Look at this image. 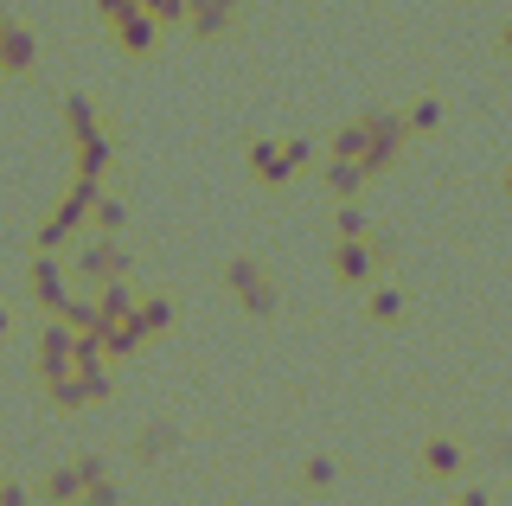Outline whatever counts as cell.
I'll return each instance as SVG.
<instances>
[{
    "label": "cell",
    "instance_id": "10",
    "mask_svg": "<svg viewBox=\"0 0 512 506\" xmlns=\"http://www.w3.org/2000/svg\"><path fill=\"white\" fill-rule=\"evenodd\" d=\"M160 33H167V26H160V20H154V13H148V7H135V13H122V20H116V26H109V39H116V45H122V52H128V58H148V52H154V45H160Z\"/></svg>",
    "mask_w": 512,
    "mask_h": 506
},
{
    "label": "cell",
    "instance_id": "7",
    "mask_svg": "<svg viewBox=\"0 0 512 506\" xmlns=\"http://www.w3.org/2000/svg\"><path fill=\"white\" fill-rule=\"evenodd\" d=\"M244 7H250V0H192V7H186V33L212 45V39H224L237 26V13H244Z\"/></svg>",
    "mask_w": 512,
    "mask_h": 506
},
{
    "label": "cell",
    "instance_id": "22",
    "mask_svg": "<svg viewBox=\"0 0 512 506\" xmlns=\"http://www.w3.org/2000/svg\"><path fill=\"white\" fill-rule=\"evenodd\" d=\"M404 122H410V135H423V129H442V103H436V97H416Z\"/></svg>",
    "mask_w": 512,
    "mask_h": 506
},
{
    "label": "cell",
    "instance_id": "20",
    "mask_svg": "<svg viewBox=\"0 0 512 506\" xmlns=\"http://www.w3.org/2000/svg\"><path fill=\"white\" fill-rule=\"evenodd\" d=\"M90 225L103 231V237H116V231L128 225V205H122V199H109V193H96V205H90Z\"/></svg>",
    "mask_w": 512,
    "mask_h": 506
},
{
    "label": "cell",
    "instance_id": "16",
    "mask_svg": "<svg viewBox=\"0 0 512 506\" xmlns=\"http://www.w3.org/2000/svg\"><path fill=\"white\" fill-rule=\"evenodd\" d=\"M96 129H103L96 103H90V97H64V135H71V141H84V135H96Z\"/></svg>",
    "mask_w": 512,
    "mask_h": 506
},
{
    "label": "cell",
    "instance_id": "26",
    "mask_svg": "<svg viewBox=\"0 0 512 506\" xmlns=\"http://www.w3.org/2000/svg\"><path fill=\"white\" fill-rule=\"evenodd\" d=\"M0 340H7V308H0Z\"/></svg>",
    "mask_w": 512,
    "mask_h": 506
},
{
    "label": "cell",
    "instance_id": "21",
    "mask_svg": "<svg viewBox=\"0 0 512 506\" xmlns=\"http://www.w3.org/2000/svg\"><path fill=\"white\" fill-rule=\"evenodd\" d=\"M333 237H372V218H365L359 199H340V212H333Z\"/></svg>",
    "mask_w": 512,
    "mask_h": 506
},
{
    "label": "cell",
    "instance_id": "3",
    "mask_svg": "<svg viewBox=\"0 0 512 506\" xmlns=\"http://www.w3.org/2000/svg\"><path fill=\"white\" fill-rule=\"evenodd\" d=\"M404 141H410V122L391 116V109H365V173H391L404 161Z\"/></svg>",
    "mask_w": 512,
    "mask_h": 506
},
{
    "label": "cell",
    "instance_id": "8",
    "mask_svg": "<svg viewBox=\"0 0 512 506\" xmlns=\"http://www.w3.org/2000/svg\"><path fill=\"white\" fill-rule=\"evenodd\" d=\"M32 65H39V39L0 13V77H32Z\"/></svg>",
    "mask_w": 512,
    "mask_h": 506
},
{
    "label": "cell",
    "instance_id": "17",
    "mask_svg": "<svg viewBox=\"0 0 512 506\" xmlns=\"http://www.w3.org/2000/svg\"><path fill=\"white\" fill-rule=\"evenodd\" d=\"M365 314H372V321H404V289H391V282H372V295H365Z\"/></svg>",
    "mask_w": 512,
    "mask_h": 506
},
{
    "label": "cell",
    "instance_id": "19",
    "mask_svg": "<svg viewBox=\"0 0 512 506\" xmlns=\"http://www.w3.org/2000/svg\"><path fill=\"white\" fill-rule=\"evenodd\" d=\"M45 500H77L84 494V462H71V468H58V474H45V487H39Z\"/></svg>",
    "mask_w": 512,
    "mask_h": 506
},
{
    "label": "cell",
    "instance_id": "27",
    "mask_svg": "<svg viewBox=\"0 0 512 506\" xmlns=\"http://www.w3.org/2000/svg\"><path fill=\"white\" fill-rule=\"evenodd\" d=\"M506 199H512V167H506Z\"/></svg>",
    "mask_w": 512,
    "mask_h": 506
},
{
    "label": "cell",
    "instance_id": "25",
    "mask_svg": "<svg viewBox=\"0 0 512 506\" xmlns=\"http://www.w3.org/2000/svg\"><path fill=\"white\" fill-rule=\"evenodd\" d=\"M500 58H512V20H506V33H500Z\"/></svg>",
    "mask_w": 512,
    "mask_h": 506
},
{
    "label": "cell",
    "instance_id": "24",
    "mask_svg": "<svg viewBox=\"0 0 512 506\" xmlns=\"http://www.w3.org/2000/svg\"><path fill=\"white\" fill-rule=\"evenodd\" d=\"M90 7H96V20H103V26H116L122 13H135V7H141V0H90Z\"/></svg>",
    "mask_w": 512,
    "mask_h": 506
},
{
    "label": "cell",
    "instance_id": "18",
    "mask_svg": "<svg viewBox=\"0 0 512 506\" xmlns=\"http://www.w3.org/2000/svg\"><path fill=\"white\" fill-rule=\"evenodd\" d=\"M327 154H346V161H359V167H365V116L340 122V129H333V141H327Z\"/></svg>",
    "mask_w": 512,
    "mask_h": 506
},
{
    "label": "cell",
    "instance_id": "13",
    "mask_svg": "<svg viewBox=\"0 0 512 506\" xmlns=\"http://www.w3.org/2000/svg\"><path fill=\"white\" fill-rule=\"evenodd\" d=\"M71 161H77V173H84V180H103V173H109V135L96 129V135H84V141H71Z\"/></svg>",
    "mask_w": 512,
    "mask_h": 506
},
{
    "label": "cell",
    "instance_id": "2",
    "mask_svg": "<svg viewBox=\"0 0 512 506\" xmlns=\"http://www.w3.org/2000/svg\"><path fill=\"white\" fill-rule=\"evenodd\" d=\"M308 167H314V148L301 135H282V141L263 135V141H250V173L263 186H288L295 173H308Z\"/></svg>",
    "mask_w": 512,
    "mask_h": 506
},
{
    "label": "cell",
    "instance_id": "14",
    "mask_svg": "<svg viewBox=\"0 0 512 506\" xmlns=\"http://www.w3.org/2000/svg\"><path fill=\"white\" fill-rule=\"evenodd\" d=\"M423 474L429 481H448V474H461V449L448 436H429L423 442Z\"/></svg>",
    "mask_w": 512,
    "mask_h": 506
},
{
    "label": "cell",
    "instance_id": "9",
    "mask_svg": "<svg viewBox=\"0 0 512 506\" xmlns=\"http://www.w3.org/2000/svg\"><path fill=\"white\" fill-rule=\"evenodd\" d=\"M71 270H77V276H84L90 289H96V282L122 276V270H128V257H122V244H116V237H90V244L71 257Z\"/></svg>",
    "mask_w": 512,
    "mask_h": 506
},
{
    "label": "cell",
    "instance_id": "23",
    "mask_svg": "<svg viewBox=\"0 0 512 506\" xmlns=\"http://www.w3.org/2000/svg\"><path fill=\"white\" fill-rule=\"evenodd\" d=\"M141 7H148L160 26H186V7H192V0H141Z\"/></svg>",
    "mask_w": 512,
    "mask_h": 506
},
{
    "label": "cell",
    "instance_id": "12",
    "mask_svg": "<svg viewBox=\"0 0 512 506\" xmlns=\"http://www.w3.org/2000/svg\"><path fill=\"white\" fill-rule=\"evenodd\" d=\"M365 180H372V173H365L359 161H346V154H327V161H320V186H327L333 199H359Z\"/></svg>",
    "mask_w": 512,
    "mask_h": 506
},
{
    "label": "cell",
    "instance_id": "15",
    "mask_svg": "<svg viewBox=\"0 0 512 506\" xmlns=\"http://www.w3.org/2000/svg\"><path fill=\"white\" fill-rule=\"evenodd\" d=\"M135 321H141V334H148V340H160L173 321H180V314H173L167 295H141V302H135Z\"/></svg>",
    "mask_w": 512,
    "mask_h": 506
},
{
    "label": "cell",
    "instance_id": "5",
    "mask_svg": "<svg viewBox=\"0 0 512 506\" xmlns=\"http://www.w3.org/2000/svg\"><path fill=\"white\" fill-rule=\"evenodd\" d=\"M224 289L244 302V314H276V282L263 276V263H256V257L224 263Z\"/></svg>",
    "mask_w": 512,
    "mask_h": 506
},
{
    "label": "cell",
    "instance_id": "6",
    "mask_svg": "<svg viewBox=\"0 0 512 506\" xmlns=\"http://www.w3.org/2000/svg\"><path fill=\"white\" fill-rule=\"evenodd\" d=\"M26 289H32V302H39L45 314H58L64 295H71V263H58V250H32Z\"/></svg>",
    "mask_w": 512,
    "mask_h": 506
},
{
    "label": "cell",
    "instance_id": "4",
    "mask_svg": "<svg viewBox=\"0 0 512 506\" xmlns=\"http://www.w3.org/2000/svg\"><path fill=\"white\" fill-rule=\"evenodd\" d=\"M378 270H384L378 231H372V237H333V276H340L346 289H372Z\"/></svg>",
    "mask_w": 512,
    "mask_h": 506
},
{
    "label": "cell",
    "instance_id": "11",
    "mask_svg": "<svg viewBox=\"0 0 512 506\" xmlns=\"http://www.w3.org/2000/svg\"><path fill=\"white\" fill-rule=\"evenodd\" d=\"M71 359H77V327L58 314V321H45V334H39V378L45 372H64Z\"/></svg>",
    "mask_w": 512,
    "mask_h": 506
},
{
    "label": "cell",
    "instance_id": "1",
    "mask_svg": "<svg viewBox=\"0 0 512 506\" xmlns=\"http://www.w3.org/2000/svg\"><path fill=\"white\" fill-rule=\"evenodd\" d=\"M96 193H103V180H84V173H71V186H64V199L52 205V218L39 225V237H32V250H64L77 231L90 225V205Z\"/></svg>",
    "mask_w": 512,
    "mask_h": 506
}]
</instances>
